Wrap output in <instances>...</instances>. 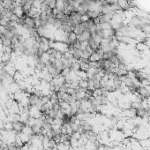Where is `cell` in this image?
<instances>
[{
    "label": "cell",
    "instance_id": "cell-4",
    "mask_svg": "<svg viewBox=\"0 0 150 150\" xmlns=\"http://www.w3.org/2000/svg\"><path fill=\"white\" fill-rule=\"evenodd\" d=\"M43 0H34V4H33V7L36 8V9H40L41 10V6H42V3Z\"/></svg>",
    "mask_w": 150,
    "mask_h": 150
},
{
    "label": "cell",
    "instance_id": "cell-1",
    "mask_svg": "<svg viewBox=\"0 0 150 150\" xmlns=\"http://www.w3.org/2000/svg\"><path fill=\"white\" fill-rule=\"evenodd\" d=\"M69 15V20L71 21H72L75 24H79L80 22H81V18H82V14L79 12V11H72L70 12L69 13H67Z\"/></svg>",
    "mask_w": 150,
    "mask_h": 150
},
{
    "label": "cell",
    "instance_id": "cell-2",
    "mask_svg": "<svg viewBox=\"0 0 150 150\" xmlns=\"http://www.w3.org/2000/svg\"><path fill=\"white\" fill-rule=\"evenodd\" d=\"M91 38V32L90 31H84L81 35L77 36V39L81 42H88Z\"/></svg>",
    "mask_w": 150,
    "mask_h": 150
},
{
    "label": "cell",
    "instance_id": "cell-3",
    "mask_svg": "<svg viewBox=\"0 0 150 150\" xmlns=\"http://www.w3.org/2000/svg\"><path fill=\"white\" fill-rule=\"evenodd\" d=\"M118 6H119V8H120L122 11L128 10V9L131 7L130 4L126 1V0H118Z\"/></svg>",
    "mask_w": 150,
    "mask_h": 150
}]
</instances>
